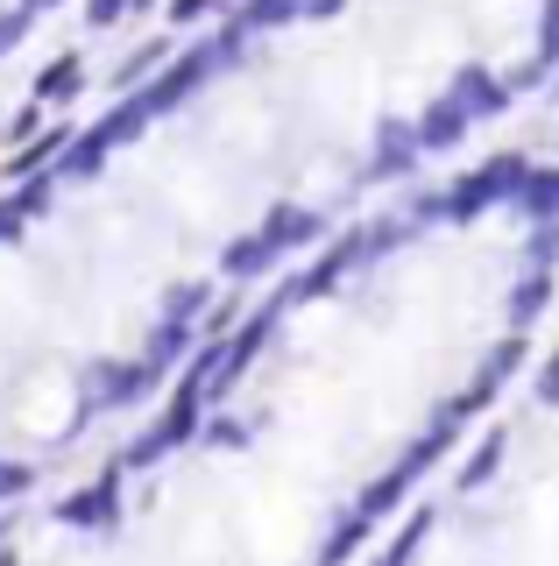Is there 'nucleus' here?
<instances>
[{"mask_svg":"<svg viewBox=\"0 0 559 566\" xmlns=\"http://www.w3.org/2000/svg\"><path fill=\"white\" fill-rule=\"evenodd\" d=\"M524 177H531V164H524V156H488V164H482V170H467L453 191H440V220H453V227L482 220L488 206L517 199V191H524Z\"/></svg>","mask_w":559,"mask_h":566,"instance_id":"1","label":"nucleus"},{"mask_svg":"<svg viewBox=\"0 0 559 566\" xmlns=\"http://www.w3.org/2000/svg\"><path fill=\"white\" fill-rule=\"evenodd\" d=\"M199 432H205V397H199V389H191V382H178V397L164 403V418H156L149 432H143V439H135L128 453L114 460V468H120V474H128V468H156V460H164V453L191 447V439H199Z\"/></svg>","mask_w":559,"mask_h":566,"instance_id":"2","label":"nucleus"},{"mask_svg":"<svg viewBox=\"0 0 559 566\" xmlns=\"http://www.w3.org/2000/svg\"><path fill=\"white\" fill-rule=\"evenodd\" d=\"M164 376V368L149 361H99L93 376H85V411H114V403H135V397H149V382Z\"/></svg>","mask_w":559,"mask_h":566,"instance_id":"3","label":"nucleus"},{"mask_svg":"<svg viewBox=\"0 0 559 566\" xmlns=\"http://www.w3.org/2000/svg\"><path fill=\"white\" fill-rule=\"evenodd\" d=\"M57 524H72V531H107V524H120V468H107L93 489L64 495V503H57Z\"/></svg>","mask_w":559,"mask_h":566,"instance_id":"4","label":"nucleus"},{"mask_svg":"<svg viewBox=\"0 0 559 566\" xmlns=\"http://www.w3.org/2000/svg\"><path fill=\"white\" fill-rule=\"evenodd\" d=\"M425 142H418V120H382L376 128V156H369V177H411Z\"/></svg>","mask_w":559,"mask_h":566,"instance_id":"5","label":"nucleus"},{"mask_svg":"<svg viewBox=\"0 0 559 566\" xmlns=\"http://www.w3.org/2000/svg\"><path fill=\"white\" fill-rule=\"evenodd\" d=\"M255 234L270 241L276 255H291V248H312V241H319V234H326V220H319V212H312V206H276L270 220L255 227Z\"/></svg>","mask_w":559,"mask_h":566,"instance_id":"6","label":"nucleus"},{"mask_svg":"<svg viewBox=\"0 0 559 566\" xmlns=\"http://www.w3.org/2000/svg\"><path fill=\"white\" fill-rule=\"evenodd\" d=\"M446 93L461 99L475 120H488V114H503V106H510V85H503L496 71H482V64H461V78H453Z\"/></svg>","mask_w":559,"mask_h":566,"instance_id":"7","label":"nucleus"},{"mask_svg":"<svg viewBox=\"0 0 559 566\" xmlns=\"http://www.w3.org/2000/svg\"><path fill=\"white\" fill-rule=\"evenodd\" d=\"M467 128H475V114H467L461 99L453 93H440L425 106V114H418V142H425V149H453V142H461Z\"/></svg>","mask_w":559,"mask_h":566,"instance_id":"8","label":"nucleus"},{"mask_svg":"<svg viewBox=\"0 0 559 566\" xmlns=\"http://www.w3.org/2000/svg\"><path fill=\"white\" fill-rule=\"evenodd\" d=\"M276 248L262 241V234H241V241H226V255H220V276H234V283H255V276H270L276 270Z\"/></svg>","mask_w":559,"mask_h":566,"instance_id":"9","label":"nucleus"},{"mask_svg":"<svg viewBox=\"0 0 559 566\" xmlns=\"http://www.w3.org/2000/svg\"><path fill=\"white\" fill-rule=\"evenodd\" d=\"M78 85H85V64L72 57V50H64V57H50V64H43V78H36V106H57V99L72 106V99H78Z\"/></svg>","mask_w":559,"mask_h":566,"instance_id":"10","label":"nucleus"},{"mask_svg":"<svg viewBox=\"0 0 559 566\" xmlns=\"http://www.w3.org/2000/svg\"><path fill=\"white\" fill-rule=\"evenodd\" d=\"M369 524H376V517H361V510H347V517H340L334 531H326V545H319V566H347V559L361 553V538H369Z\"/></svg>","mask_w":559,"mask_h":566,"instance_id":"11","label":"nucleus"},{"mask_svg":"<svg viewBox=\"0 0 559 566\" xmlns=\"http://www.w3.org/2000/svg\"><path fill=\"white\" fill-rule=\"evenodd\" d=\"M143 120H149V106L128 93V99L114 106V114H99V120H93V135L107 142V149H120V142H135V135H143Z\"/></svg>","mask_w":559,"mask_h":566,"instance_id":"12","label":"nucleus"},{"mask_svg":"<svg viewBox=\"0 0 559 566\" xmlns=\"http://www.w3.org/2000/svg\"><path fill=\"white\" fill-rule=\"evenodd\" d=\"M298 14H305V0H241L234 22L255 35V29H284V22H298Z\"/></svg>","mask_w":559,"mask_h":566,"instance_id":"13","label":"nucleus"},{"mask_svg":"<svg viewBox=\"0 0 559 566\" xmlns=\"http://www.w3.org/2000/svg\"><path fill=\"white\" fill-rule=\"evenodd\" d=\"M546 305H552V276H546V270H531V276H524L517 291H510V326L524 333V326H531V318L546 312Z\"/></svg>","mask_w":559,"mask_h":566,"instance_id":"14","label":"nucleus"},{"mask_svg":"<svg viewBox=\"0 0 559 566\" xmlns=\"http://www.w3.org/2000/svg\"><path fill=\"white\" fill-rule=\"evenodd\" d=\"M205 312H213V283H178L164 297V318H178V326H205Z\"/></svg>","mask_w":559,"mask_h":566,"instance_id":"15","label":"nucleus"},{"mask_svg":"<svg viewBox=\"0 0 559 566\" xmlns=\"http://www.w3.org/2000/svg\"><path fill=\"white\" fill-rule=\"evenodd\" d=\"M503 447H510V432H503V424H496V432H482V447L467 453V468H461V489H482L488 474L503 468Z\"/></svg>","mask_w":559,"mask_h":566,"instance_id":"16","label":"nucleus"},{"mask_svg":"<svg viewBox=\"0 0 559 566\" xmlns=\"http://www.w3.org/2000/svg\"><path fill=\"white\" fill-rule=\"evenodd\" d=\"M517 206L531 212V220L552 227V212H559V170H531V177H524V191H517Z\"/></svg>","mask_w":559,"mask_h":566,"instance_id":"17","label":"nucleus"},{"mask_svg":"<svg viewBox=\"0 0 559 566\" xmlns=\"http://www.w3.org/2000/svg\"><path fill=\"white\" fill-rule=\"evenodd\" d=\"M191 347H199V326H178V318H164V326H156V340H149V361L170 368V361H184Z\"/></svg>","mask_w":559,"mask_h":566,"instance_id":"18","label":"nucleus"},{"mask_svg":"<svg viewBox=\"0 0 559 566\" xmlns=\"http://www.w3.org/2000/svg\"><path fill=\"white\" fill-rule=\"evenodd\" d=\"M425 531H432V510H411V524L397 531L390 545H382V559H376V566H411V559H418V545H425Z\"/></svg>","mask_w":559,"mask_h":566,"instance_id":"19","label":"nucleus"},{"mask_svg":"<svg viewBox=\"0 0 559 566\" xmlns=\"http://www.w3.org/2000/svg\"><path fill=\"white\" fill-rule=\"evenodd\" d=\"M29 489H36V468L0 453V503H14V495H29Z\"/></svg>","mask_w":559,"mask_h":566,"instance_id":"20","label":"nucleus"},{"mask_svg":"<svg viewBox=\"0 0 559 566\" xmlns=\"http://www.w3.org/2000/svg\"><path fill=\"white\" fill-rule=\"evenodd\" d=\"M205 447H249V424H241V418H205Z\"/></svg>","mask_w":559,"mask_h":566,"instance_id":"21","label":"nucleus"},{"mask_svg":"<svg viewBox=\"0 0 559 566\" xmlns=\"http://www.w3.org/2000/svg\"><path fill=\"white\" fill-rule=\"evenodd\" d=\"M29 22H36V14H29V8L0 14V57H8V50H14V43H22V35H29Z\"/></svg>","mask_w":559,"mask_h":566,"instance_id":"22","label":"nucleus"},{"mask_svg":"<svg viewBox=\"0 0 559 566\" xmlns=\"http://www.w3.org/2000/svg\"><path fill=\"white\" fill-rule=\"evenodd\" d=\"M128 8H135V0H85V22H93V29H114Z\"/></svg>","mask_w":559,"mask_h":566,"instance_id":"23","label":"nucleus"},{"mask_svg":"<svg viewBox=\"0 0 559 566\" xmlns=\"http://www.w3.org/2000/svg\"><path fill=\"white\" fill-rule=\"evenodd\" d=\"M552 255H559V227H538V234H531V262H538V270H546Z\"/></svg>","mask_w":559,"mask_h":566,"instance_id":"24","label":"nucleus"},{"mask_svg":"<svg viewBox=\"0 0 559 566\" xmlns=\"http://www.w3.org/2000/svg\"><path fill=\"white\" fill-rule=\"evenodd\" d=\"M205 8H220V0H170V22H199Z\"/></svg>","mask_w":559,"mask_h":566,"instance_id":"25","label":"nucleus"},{"mask_svg":"<svg viewBox=\"0 0 559 566\" xmlns=\"http://www.w3.org/2000/svg\"><path fill=\"white\" fill-rule=\"evenodd\" d=\"M538 397H546V403H559V354H552L546 368H538Z\"/></svg>","mask_w":559,"mask_h":566,"instance_id":"26","label":"nucleus"},{"mask_svg":"<svg viewBox=\"0 0 559 566\" xmlns=\"http://www.w3.org/2000/svg\"><path fill=\"white\" fill-rule=\"evenodd\" d=\"M340 8H347V0H305V22H334Z\"/></svg>","mask_w":559,"mask_h":566,"instance_id":"27","label":"nucleus"},{"mask_svg":"<svg viewBox=\"0 0 559 566\" xmlns=\"http://www.w3.org/2000/svg\"><path fill=\"white\" fill-rule=\"evenodd\" d=\"M22 8H29V14H36V8H57V0H22Z\"/></svg>","mask_w":559,"mask_h":566,"instance_id":"28","label":"nucleus"},{"mask_svg":"<svg viewBox=\"0 0 559 566\" xmlns=\"http://www.w3.org/2000/svg\"><path fill=\"white\" fill-rule=\"evenodd\" d=\"M0 566H14V553H0Z\"/></svg>","mask_w":559,"mask_h":566,"instance_id":"29","label":"nucleus"}]
</instances>
